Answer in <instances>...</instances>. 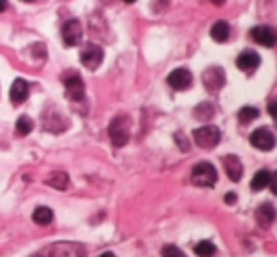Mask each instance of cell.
I'll return each instance as SVG.
<instances>
[{"label": "cell", "mask_w": 277, "mask_h": 257, "mask_svg": "<svg viewBox=\"0 0 277 257\" xmlns=\"http://www.w3.org/2000/svg\"><path fill=\"white\" fill-rule=\"evenodd\" d=\"M258 116H260V112H258L257 108H253V106H243V108L239 110V113H237V118H239L241 123H250V121H255Z\"/></svg>", "instance_id": "23"}, {"label": "cell", "mask_w": 277, "mask_h": 257, "mask_svg": "<svg viewBox=\"0 0 277 257\" xmlns=\"http://www.w3.org/2000/svg\"><path fill=\"white\" fill-rule=\"evenodd\" d=\"M31 257H40V253H36V255H31Z\"/></svg>", "instance_id": "32"}, {"label": "cell", "mask_w": 277, "mask_h": 257, "mask_svg": "<svg viewBox=\"0 0 277 257\" xmlns=\"http://www.w3.org/2000/svg\"><path fill=\"white\" fill-rule=\"evenodd\" d=\"M250 38L255 40L257 44L264 47H273L275 46V33H273V28L268 25H262V26H255L253 31H250Z\"/></svg>", "instance_id": "11"}, {"label": "cell", "mask_w": 277, "mask_h": 257, "mask_svg": "<svg viewBox=\"0 0 277 257\" xmlns=\"http://www.w3.org/2000/svg\"><path fill=\"white\" fill-rule=\"evenodd\" d=\"M230 36V25L226 21H216L215 25L211 26V38L215 42H226Z\"/></svg>", "instance_id": "16"}, {"label": "cell", "mask_w": 277, "mask_h": 257, "mask_svg": "<svg viewBox=\"0 0 277 257\" xmlns=\"http://www.w3.org/2000/svg\"><path fill=\"white\" fill-rule=\"evenodd\" d=\"M103 59H105V51H103L101 46H97V44H86V46L82 47L80 61L88 70H97V68L101 66Z\"/></svg>", "instance_id": "5"}, {"label": "cell", "mask_w": 277, "mask_h": 257, "mask_svg": "<svg viewBox=\"0 0 277 257\" xmlns=\"http://www.w3.org/2000/svg\"><path fill=\"white\" fill-rule=\"evenodd\" d=\"M218 180V172L211 163L203 161L192 168V184L197 187H213Z\"/></svg>", "instance_id": "3"}, {"label": "cell", "mask_w": 277, "mask_h": 257, "mask_svg": "<svg viewBox=\"0 0 277 257\" xmlns=\"http://www.w3.org/2000/svg\"><path fill=\"white\" fill-rule=\"evenodd\" d=\"M273 219H275V208H273L271 203H266V205L258 206L257 221L262 225V227H270V225L273 223Z\"/></svg>", "instance_id": "15"}, {"label": "cell", "mask_w": 277, "mask_h": 257, "mask_svg": "<svg viewBox=\"0 0 277 257\" xmlns=\"http://www.w3.org/2000/svg\"><path fill=\"white\" fill-rule=\"evenodd\" d=\"M194 251H196L197 257H213L216 253V248L211 240H202L199 244H196Z\"/></svg>", "instance_id": "21"}, {"label": "cell", "mask_w": 277, "mask_h": 257, "mask_svg": "<svg viewBox=\"0 0 277 257\" xmlns=\"http://www.w3.org/2000/svg\"><path fill=\"white\" fill-rule=\"evenodd\" d=\"M86 248L76 242H54L40 251V257H84Z\"/></svg>", "instance_id": "2"}, {"label": "cell", "mask_w": 277, "mask_h": 257, "mask_svg": "<svg viewBox=\"0 0 277 257\" xmlns=\"http://www.w3.org/2000/svg\"><path fill=\"white\" fill-rule=\"evenodd\" d=\"M270 113H271V118H275V102L270 104Z\"/></svg>", "instance_id": "28"}, {"label": "cell", "mask_w": 277, "mask_h": 257, "mask_svg": "<svg viewBox=\"0 0 277 257\" xmlns=\"http://www.w3.org/2000/svg\"><path fill=\"white\" fill-rule=\"evenodd\" d=\"M63 83H65V89H67V95L70 100L78 102V100L84 99V81H82V78L78 74L74 72L65 74L63 76Z\"/></svg>", "instance_id": "9"}, {"label": "cell", "mask_w": 277, "mask_h": 257, "mask_svg": "<svg viewBox=\"0 0 277 257\" xmlns=\"http://www.w3.org/2000/svg\"><path fill=\"white\" fill-rule=\"evenodd\" d=\"M224 201H226V205H234L237 201V197H236V193H228L226 197H224Z\"/></svg>", "instance_id": "26"}, {"label": "cell", "mask_w": 277, "mask_h": 257, "mask_svg": "<svg viewBox=\"0 0 277 257\" xmlns=\"http://www.w3.org/2000/svg\"><path fill=\"white\" fill-rule=\"evenodd\" d=\"M271 172L268 170H258L257 174H255V178L250 180V189L253 191H262L264 187H268L271 182Z\"/></svg>", "instance_id": "17"}, {"label": "cell", "mask_w": 277, "mask_h": 257, "mask_svg": "<svg viewBox=\"0 0 277 257\" xmlns=\"http://www.w3.org/2000/svg\"><path fill=\"white\" fill-rule=\"evenodd\" d=\"M129 132H131V121L128 116H116L108 125V136L116 148H122L128 144Z\"/></svg>", "instance_id": "1"}, {"label": "cell", "mask_w": 277, "mask_h": 257, "mask_svg": "<svg viewBox=\"0 0 277 257\" xmlns=\"http://www.w3.org/2000/svg\"><path fill=\"white\" fill-rule=\"evenodd\" d=\"M194 142L203 150H211L220 142V129L215 125H205L194 131Z\"/></svg>", "instance_id": "4"}, {"label": "cell", "mask_w": 277, "mask_h": 257, "mask_svg": "<svg viewBox=\"0 0 277 257\" xmlns=\"http://www.w3.org/2000/svg\"><path fill=\"white\" fill-rule=\"evenodd\" d=\"M167 83H169L175 91H184L192 85V72L188 68H177L167 76Z\"/></svg>", "instance_id": "10"}, {"label": "cell", "mask_w": 277, "mask_h": 257, "mask_svg": "<svg viewBox=\"0 0 277 257\" xmlns=\"http://www.w3.org/2000/svg\"><path fill=\"white\" fill-rule=\"evenodd\" d=\"M224 168H226V174L232 182H239L243 176V165H241L237 155H226L224 157Z\"/></svg>", "instance_id": "13"}, {"label": "cell", "mask_w": 277, "mask_h": 257, "mask_svg": "<svg viewBox=\"0 0 277 257\" xmlns=\"http://www.w3.org/2000/svg\"><path fill=\"white\" fill-rule=\"evenodd\" d=\"M29 97V83L25 79L17 78L12 83V89H10V100L14 102V104H21V102H25Z\"/></svg>", "instance_id": "14"}, {"label": "cell", "mask_w": 277, "mask_h": 257, "mask_svg": "<svg viewBox=\"0 0 277 257\" xmlns=\"http://www.w3.org/2000/svg\"><path fill=\"white\" fill-rule=\"evenodd\" d=\"M125 4H133V2H137V0H123Z\"/></svg>", "instance_id": "31"}, {"label": "cell", "mask_w": 277, "mask_h": 257, "mask_svg": "<svg viewBox=\"0 0 277 257\" xmlns=\"http://www.w3.org/2000/svg\"><path fill=\"white\" fill-rule=\"evenodd\" d=\"M61 36L63 42L67 46L74 47L82 42V36H84V31H82V23L78 19H68L61 28Z\"/></svg>", "instance_id": "8"}, {"label": "cell", "mask_w": 277, "mask_h": 257, "mask_svg": "<svg viewBox=\"0 0 277 257\" xmlns=\"http://www.w3.org/2000/svg\"><path fill=\"white\" fill-rule=\"evenodd\" d=\"M23 2H33V0H23Z\"/></svg>", "instance_id": "33"}, {"label": "cell", "mask_w": 277, "mask_h": 257, "mask_svg": "<svg viewBox=\"0 0 277 257\" xmlns=\"http://www.w3.org/2000/svg\"><path fill=\"white\" fill-rule=\"evenodd\" d=\"M236 65L243 72H255L258 66H260V55L257 51H253V49H247V51H243L237 57Z\"/></svg>", "instance_id": "12"}, {"label": "cell", "mask_w": 277, "mask_h": 257, "mask_svg": "<svg viewBox=\"0 0 277 257\" xmlns=\"http://www.w3.org/2000/svg\"><path fill=\"white\" fill-rule=\"evenodd\" d=\"M249 140L257 150H262V152H271L275 148V136H273V132L268 127L257 129V131L250 134Z\"/></svg>", "instance_id": "7"}, {"label": "cell", "mask_w": 277, "mask_h": 257, "mask_svg": "<svg viewBox=\"0 0 277 257\" xmlns=\"http://www.w3.org/2000/svg\"><path fill=\"white\" fill-rule=\"evenodd\" d=\"M162 257H186V255L183 253L181 248H177V246L173 244H167V246H163Z\"/></svg>", "instance_id": "24"}, {"label": "cell", "mask_w": 277, "mask_h": 257, "mask_svg": "<svg viewBox=\"0 0 277 257\" xmlns=\"http://www.w3.org/2000/svg\"><path fill=\"white\" fill-rule=\"evenodd\" d=\"M52 219H54V212H52V208H47V206H38V208L33 212V221H34V223L49 225V223H52Z\"/></svg>", "instance_id": "19"}, {"label": "cell", "mask_w": 277, "mask_h": 257, "mask_svg": "<svg viewBox=\"0 0 277 257\" xmlns=\"http://www.w3.org/2000/svg\"><path fill=\"white\" fill-rule=\"evenodd\" d=\"M211 2H213V4H216V6H222L226 0H211Z\"/></svg>", "instance_id": "30"}, {"label": "cell", "mask_w": 277, "mask_h": 257, "mask_svg": "<svg viewBox=\"0 0 277 257\" xmlns=\"http://www.w3.org/2000/svg\"><path fill=\"white\" fill-rule=\"evenodd\" d=\"M202 81L207 91L216 93V91H220L224 87V83H226V74H224V70L220 66H209V68L202 74Z\"/></svg>", "instance_id": "6"}, {"label": "cell", "mask_w": 277, "mask_h": 257, "mask_svg": "<svg viewBox=\"0 0 277 257\" xmlns=\"http://www.w3.org/2000/svg\"><path fill=\"white\" fill-rule=\"evenodd\" d=\"M46 184L52 185V187H55V189H61L63 191V189H67L68 187V174L67 172H61V170L52 172V174L47 176Z\"/></svg>", "instance_id": "18"}, {"label": "cell", "mask_w": 277, "mask_h": 257, "mask_svg": "<svg viewBox=\"0 0 277 257\" xmlns=\"http://www.w3.org/2000/svg\"><path fill=\"white\" fill-rule=\"evenodd\" d=\"M175 142L179 144V148H181L183 152H188L190 144H188V140L183 136V132H177V134H175Z\"/></svg>", "instance_id": "25"}, {"label": "cell", "mask_w": 277, "mask_h": 257, "mask_svg": "<svg viewBox=\"0 0 277 257\" xmlns=\"http://www.w3.org/2000/svg\"><path fill=\"white\" fill-rule=\"evenodd\" d=\"M33 119L29 118V116H21L19 119H17V123H15V132L19 134V136H27L29 132L33 131Z\"/></svg>", "instance_id": "22"}, {"label": "cell", "mask_w": 277, "mask_h": 257, "mask_svg": "<svg viewBox=\"0 0 277 257\" xmlns=\"http://www.w3.org/2000/svg\"><path fill=\"white\" fill-rule=\"evenodd\" d=\"M215 116V106L211 102H202L194 108V118L202 119V121H209L211 118Z\"/></svg>", "instance_id": "20"}, {"label": "cell", "mask_w": 277, "mask_h": 257, "mask_svg": "<svg viewBox=\"0 0 277 257\" xmlns=\"http://www.w3.org/2000/svg\"><path fill=\"white\" fill-rule=\"evenodd\" d=\"M8 8V0H0V12H4Z\"/></svg>", "instance_id": "27"}, {"label": "cell", "mask_w": 277, "mask_h": 257, "mask_svg": "<svg viewBox=\"0 0 277 257\" xmlns=\"http://www.w3.org/2000/svg\"><path fill=\"white\" fill-rule=\"evenodd\" d=\"M99 257H116V255L112 253V251H105V253H101Z\"/></svg>", "instance_id": "29"}]
</instances>
